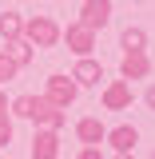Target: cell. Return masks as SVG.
I'll return each mask as SVG.
<instances>
[{"label": "cell", "instance_id": "9a60e30c", "mask_svg": "<svg viewBox=\"0 0 155 159\" xmlns=\"http://www.w3.org/2000/svg\"><path fill=\"white\" fill-rule=\"evenodd\" d=\"M16 72H20V68H16V64H12L8 56H4V52H0V84H8V80H16Z\"/></svg>", "mask_w": 155, "mask_h": 159}, {"label": "cell", "instance_id": "52a82bcc", "mask_svg": "<svg viewBox=\"0 0 155 159\" xmlns=\"http://www.w3.org/2000/svg\"><path fill=\"white\" fill-rule=\"evenodd\" d=\"M147 76H151V56L147 52H123V60H119V80L135 84V80H147Z\"/></svg>", "mask_w": 155, "mask_h": 159}, {"label": "cell", "instance_id": "9c48e42d", "mask_svg": "<svg viewBox=\"0 0 155 159\" xmlns=\"http://www.w3.org/2000/svg\"><path fill=\"white\" fill-rule=\"evenodd\" d=\"M103 143H112V151H116V155H131V151H135V143H139V131L131 127V123H119V127H112V131L103 135Z\"/></svg>", "mask_w": 155, "mask_h": 159}, {"label": "cell", "instance_id": "8fae6325", "mask_svg": "<svg viewBox=\"0 0 155 159\" xmlns=\"http://www.w3.org/2000/svg\"><path fill=\"white\" fill-rule=\"evenodd\" d=\"M32 159H60V131L36 127V135H32Z\"/></svg>", "mask_w": 155, "mask_h": 159}, {"label": "cell", "instance_id": "d6986e66", "mask_svg": "<svg viewBox=\"0 0 155 159\" xmlns=\"http://www.w3.org/2000/svg\"><path fill=\"white\" fill-rule=\"evenodd\" d=\"M116 159H135V155H116Z\"/></svg>", "mask_w": 155, "mask_h": 159}, {"label": "cell", "instance_id": "4fadbf2b", "mask_svg": "<svg viewBox=\"0 0 155 159\" xmlns=\"http://www.w3.org/2000/svg\"><path fill=\"white\" fill-rule=\"evenodd\" d=\"M119 48L123 52H147V32L143 28H123L119 32Z\"/></svg>", "mask_w": 155, "mask_h": 159}, {"label": "cell", "instance_id": "ba28073f", "mask_svg": "<svg viewBox=\"0 0 155 159\" xmlns=\"http://www.w3.org/2000/svg\"><path fill=\"white\" fill-rule=\"evenodd\" d=\"M68 76H72V84H76V88H99V80H103V64H99V60H92V56H80L76 68H72Z\"/></svg>", "mask_w": 155, "mask_h": 159}, {"label": "cell", "instance_id": "3957f363", "mask_svg": "<svg viewBox=\"0 0 155 159\" xmlns=\"http://www.w3.org/2000/svg\"><path fill=\"white\" fill-rule=\"evenodd\" d=\"M80 88L72 84V76H64V72H52L48 76V84H44V99L52 103V107H60V111H68L72 103H76Z\"/></svg>", "mask_w": 155, "mask_h": 159}, {"label": "cell", "instance_id": "ffe728a7", "mask_svg": "<svg viewBox=\"0 0 155 159\" xmlns=\"http://www.w3.org/2000/svg\"><path fill=\"white\" fill-rule=\"evenodd\" d=\"M135 4H143V0H135Z\"/></svg>", "mask_w": 155, "mask_h": 159}, {"label": "cell", "instance_id": "ac0fdd59", "mask_svg": "<svg viewBox=\"0 0 155 159\" xmlns=\"http://www.w3.org/2000/svg\"><path fill=\"white\" fill-rule=\"evenodd\" d=\"M0 116H8V96H4V88H0Z\"/></svg>", "mask_w": 155, "mask_h": 159}, {"label": "cell", "instance_id": "277c9868", "mask_svg": "<svg viewBox=\"0 0 155 159\" xmlns=\"http://www.w3.org/2000/svg\"><path fill=\"white\" fill-rule=\"evenodd\" d=\"M99 103H103V111H127L131 107V84L127 80H107L103 92H99Z\"/></svg>", "mask_w": 155, "mask_h": 159}, {"label": "cell", "instance_id": "6da1fadb", "mask_svg": "<svg viewBox=\"0 0 155 159\" xmlns=\"http://www.w3.org/2000/svg\"><path fill=\"white\" fill-rule=\"evenodd\" d=\"M8 116L32 119L36 127H48V131H60V127L68 123V111L52 107L44 96H16V99H8Z\"/></svg>", "mask_w": 155, "mask_h": 159}, {"label": "cell", "instance_id": "5bb4252c", "mask_svg": "<svg viewBox=\"0 0 155 159\" xmlns=\"http://www.w3.org/2000/svg\"><path fill=\"white\" fill-rule=\"evenodd\" d=\"M20 28H24L20 12H0V40H20Z\"/></svg>", "mask_w": 155, "mask_h": 159}, {"label": "cell", "instance_id": "8992f818", "mask_svg": "<svg viewBox=\"0 0 155 159\" xmlns=\"http://www.w3.org/2000/svg\"><path fill=\"white\" fill-rule=\"evenodd\" d=\"M107 20H112V0H84V4H80V20H76V24L99 32Z\"/></svg>", "mask_w": 155, "mask_h": 159}, {"label": "cell", "instance_id": "2e32d148", "mask_svg": "<svg viewBox=\"0 0 155 159\" xmlns=\"http://www.w3.org/2000/svg\"><path fill=\"white\" fill-rule=\"evenodd\" d=\"M12 143V116H0V151Z\"/></svg>", "mask_w": 155, "mask_h": 159}, {"label": "cell", "instance_id": "e0dca14e", "mask_svg": "<svg viewBox=\"0 0 155 159\" xmlns=\"http://www.w3.org/2000/svg\"><path fill=\"white\" fill-rule=\"evenodd\" d=\"M76 159H103V151H99V147H80Z\"/></svg>", "mask_w": 155, "mask_h": 159}, {"label": "cell", "instance_id": "7a4b0ae2", "mask_svg": "<svg viewBox=\"0 0 155 159\" xmlns=\"http://www.w3.org/2000/svg\"><path fill=\"white\" fill-rule=\"evenodd\" d=\"M20 40H28L32 48H56L60 44V24L52 16H24Z\"/></svg>", "mask_w": 155, "mask_h": 159}, {"label": "cell", "instance_id": "7c38bea8", "mask_svg": "<svg viewBox=\"0 0 155 159\" xmlns=\"http://www.w3.org/2000/svg\"><path fill=\"white\" fill-rule=\"evenodd\" d=\"M4 56L12 60L16 68H28V64H32V56H36V48H32L28 40H4Z\"/></svg>", "mask_w": 155, "mask_h": 159}, {"label": "cell", "instance_id": "30bf717a", "mask_svg": "<svg viewBox=\"0 0 155 159\" xmlns=\"http://www.w3.org/2000/svg\"><path fill=\"white\" fill-rule=\"evenodd\" d=\"M103 135H107V127H103V119H99V116L76 119V139L84 143V147H99V143H103Z\"/></svg>", "mask_w": 155, "mask_h": 159}, {"label": "cell", "instance_id": "5b68a950", "mask_svg": "<svg viewBox=\"0 0 155 159\" xmlns=\"http://www.w3.org/2000/svg\"><path fill=\"white\" fill-rule=\"evenodd\" d=\"M60 40H64L68 52H76V56H92V52H96V32L84 28V24H68V28H60Z\"/></svg>", "mask_w": 155, "mask_h": 159}]
</instances>
